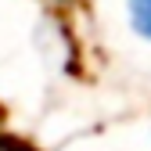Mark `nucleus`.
Here are the masks:
<instances>
[{"label":"nucleus","instance_id":"obj_1","mask_svg":"<svg viewBox=\"0 0 151 151\" xmlns=\"http://www.w3.org/2000/svg\"><path fill=\"white\" fill-rule=\"evenodd\" d=\"M126 18H129V29L151 43V0H126Z\"/></svg>","mask_w":151,"mask_h":151}]
</instances>
